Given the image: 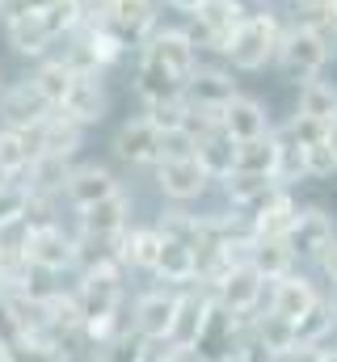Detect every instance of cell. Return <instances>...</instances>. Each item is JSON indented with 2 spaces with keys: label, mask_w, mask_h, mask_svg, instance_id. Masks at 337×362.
Wrapping results in <instances>:
<instances>
[{
  "label": "cell",
  "mask_w": 337,
  "mask_h": 362,
  "mask_svg": "<svg viewBox=\"0 0 337 362\" xmlns=\"http://www.w3.org/2000/svg\"><path fill=\"white\" fill-rule=\"evenodd\" d=\"M76 303H81V333L88 325L101 320H118L122 312V266L101 262V266H81V282H76Z\"/></svg>",
  "instance_id": "6da1fadb"
},
{
  "label": "cell",
  "mask_w": 337,
  "mask_h": 362,
  "mask_svg": "<svg viewBox=\"0 0 337 362\" xmlns=\"http://www.w3.org/2000/svg\"><path fill=\"white\" fill-rule=\"evenodd\" d=\"M278 38H282V30H278V21H274L270 13L241 17V25H236L232 38L224 42V59H228L232 68H241V72H257V68H265V64L274 59Z\"/></svg>",
  "instance_id": "7a4b0ae2"
},
{
  "label": "cell",
  "mask_w": 337,
  "mask_h": 362,
  "mask_svg": "<svg viewBox=\"0 0 337 362\" xmlns=\"http://www.w3.org/2000/svg\"><path fill=\"white\" fill-rule=\"evenodd\" d=\"M181 97H185V105H190V114H194V131H207V127H219L224 105L236 97V81H232V72L207 68V64L198 59V68H194L190 81L181 85Z\"/></svg>",
  "instance_id": "3957f363"
},
{
  "label": "cell",
  "mask_w": 337,
  "mask_h": 362,
  "mask_svg": "<svg viewBox=\"0 0 337 362\" xmlns=\"http://www.w3.org/2000/svg\"><path fill=\"white\" fill-rule=\"evenodd\" d=\"M21 262H25L30 270L55 278V274L81 270V249H76V236H72V232H64L59 223H34V228H30V240H25Z\"/></svg>",
  "instance_id": "277c9868"
},
{
  "label": "cell",
  "mask_w": 337,
  "mask_h": 362,
  "mask_svg": "<svg viewBox=\"0 0 337 362\" xmlns=\"http://www.w3.org/2000/svg\"><path fill=\"white\" fill-rule=\"evenodd\" d=\"M278 68H282V76L287 81H316V72L325 68V59H329V38L321 34V30H304V25H295V30H287L282 38H278Z\"/></svg>",
  "instance_id": "5b68a950"
},
{
  "label": "cell",
  "mask_w": 337,
  "mask_h": 362,
  "mask_svg": "<svg viewBox=\"0 0 337 362\" xmlns=\"http://www.w3.org/2000/svg\"><path fill=\"white\" fill-rule=\"evenodd\" d=\"M131 228V198L118 189L93 206L76 211V245H118V236Z\"/></svg>",
  "instance_id": "8992f818"
},
{
  "label": "cell",
  "mask_w": 337,
  "mask_h": 362,
  "mask_svg": "<svg viewBox=\"0 0 337 362\" xmlns=\"http://www.w3.org/2000/svg\"><path fill=\"white\" fill-rule=\"evenodd\" d=\"M97 25H105L122 47H144L156 30V0H101Z\"/></svg>",
  "instance_id": "52a82bcc"
},
{
  "label": "cell",
  "mask_w": 337,
  "mask_h": 362,
  "mask_svg": "<svg viewBox=\"0 0 337 362\" xmlns=\"http://www.w3.org/2000/svg\"><path fill=\"white\" fill-rule=\"evenodd\" d=\"M261 291H265V278L253 262H236L211 282V299L219 308H228L232 316H249L257 308V299H261Z\"/></svg>",
  "instance_id": "ba28073f"
},
{
  "label": "cell",
  "mask_w": 337,
  "mask_h": 362,
  "mask_svg": "<svg viewBox=\"0 0 337 362\" xmlns=\"http://www.w3.org/2000/svg\"><path fill=\"white\" fill-rule=\"evenodd\" d=\"M55 110L88 131V127H97V122L110 114V89H105V81H101L97 72H76L72 85H68V93H64V101H59Z\"/></svg>",
  "instance_id": "9c48e42d"
},
{
  "label": "cell",
  "mask_w": 337,
  "mask_h": 362,
  "mask_svg": "<svg viewBox=\"0 0 337 362\" xmlns=\"http://www.w3.org/2000/svg\"><path fill=\"white\" fill-rule=\"evenodd\" d=\"M118 189H122V181L114 177V169H105V165H97V160H84V165H72V169H68L59 198H64L72 211H84V206H93V202L118 194Z\"/></svg>",
  "instance_id": "30bf717a"
},
{
  "label": "cell",
  "mask_w": 337,
  "mask_h": 362,
  "mask_svg": "<svg viewBox=\"0 0 337 362\" xmlns=\"http://www.w3.org/2000/svg\"><path fill=\"white\" fill-rule=\"evenodd\" d=\"M114 156L122 160V165H135V169H156V160H161V131L148 122V118H127L118 131H114Z\"/></svg>",
  "instance_id": "8fae6325"
},
{
  "label": "cell",
  "mask_w": 337,
  "mask_h": 362,
  "mask_svg": "<svg viewBox=\"0 0 337 362\" xmlns=\"http://www.w3.org/2000/svg\"><path fill=\"white\" fill-rule=\"evenodd\" d=\"M47 114H51V101L34 89L30 76H25V81H13V85L0 89V127H17V131H25V127H38Z\"/></svg>",
  "instance_id": "7c38bea8"
},
{
  "label": "cell",
  "mask_w": 337,
  "mask_h": 362,
  "mask_svg": "<svg viewBox=\"0 0 337 362\" xmlns=\"http://www.w3.org/2000/svg\"><path fill=\"white\" fill-rule=\"evenodd\" d=\"M144 51H148V55H156V59L165 64L181 85H185V81H190V72L198 68V42L190 38V30H173V25L152 30V38L144 42Z\"/></svg>",
  "instance_id": "4fadbf2b"
},
{
  "label": "cell",
  "mask_w": 337,
  "mask_h": 362,
  "mask_svg": "<svg viewBox=\"0 0 337 362\" xmlns=\"http://www.w3.org/2000/svg\"><path fill=\"white\" fill-rule=\"evenodd\" d=\"M333 215H325L321 206H308V211H295L282 245L291 249V257H321V249L333 240Z\"/></svg>",
  "instance_id": "5bb4252c"
},
{
  "label": "cell",
  "mask_w": 337,
  "mask_h": 362,
  "mask_svg": "<svg viewBox=\"0 0 337 362\" xmlns=\"http://www.w3.org/2000/svg\"><path fill=\"white\" fill-rule=\"evenodd\" d=\"M207 169L194 160V156H185V160H156V185H161V194H165L168 202H194V198H202L207 194Z\"/></svg>",
  "instance_id": "9a60e30c"
},
{
  "label": "cell",
  "mask_w": 337,
  "mask_h": 362,
  "mask_svg": "<svg viewBox=\"0 0 337 362\" xmlns=\"http://www.w3.org/2000/svg\"><path fill=\"white\" fill-rule=\"evenodd\" d=\"M211 295L207 291H185L181 286V295H177V308H173V325H168V346L173 350H194V341H198V329H202V320H207V312H211Z\"/></svg>",
  "instance_id": "2e32d148"
},
{
  "label": "cell",
  "mask_w": 337,
  "mask_h": 362,
  "mask_svg": "<svg viewBox=\"0 0 337 362\" xmlns=\"http://www.w3.org/2000/svg\"><path fill=\"white\" fill-rule=\"evenodd\" d=\"M173 308H177L173 291H144L131 312V333H139L144 341H165L168 325H173Z\"/></svg>",
  "instance_id": "e0dca14e"
},
{
  "label": "cell",
  "mask_w": 337,
  "mask_h": 362,
  "mask_svg": "<svg viewBox=\"0 0 337 362\" xmlns=\"http://www.w3.org/2000/svg\"><path fill=\"white\" fill-rule=\"evenodd\" d=\"M34 131H38V127H25V131L0 127V181H17V185H21L30 160L38 156V135H34Z\"/></svg>",
  "instance_id": "ac0fdd59"
},
{
  "label": "cell",
  "mask_w": 337,
  "mask_h": 362,
  "mask_svg": "<svg viewBox=\"0 0 337 362\" xmlns=\"http://www.w3.org/2000/svg\"><path fill=\"white\" fill-rule=\"evenodd\" d=\"M194 21H198V34H190V38H194V42L202 38V47L224 51V42H228L232 30L241 25V13H236L232 0H202V4L194 8Z\"/></svg>",
  "instance_id": "d6986e66"
},
{
  "label": "cell",
  "mask_w": 337,
  "mask_h": 362,
  "mask_svg": "<svg viewBox=\"0 0 337 362\" xmlns=\"http://www.w3.org/2000/svg\"><path fill=\"white\" fill-rule=\"evenodd\" d=\"M152 274H156L161 282H173V286H190V282L198 278V249L161 232V253H156Z\"/></svg>",
  "instance_id": "ffe728a7"
},
{
  "label": "cell",
  "mask_w": 337,
  "mask_h": 362,
  "mask_svg": "<svg viewBox=\"0 0 337 362\" xmlns=\"http://www.w3.org/2000/svg\"><path fill=\"white\" fill-rule=\"evenodd\" d=\"M38 156H59V160H72L84 144V127H76L72 118H64L59 110H51L42 122H38Z\"/></svg>",
  "instance_id": "44dd1931"
},
{
  "label": "cell",
  "mask_w": 337,
  "mask_h": 362,
  "mask_svg": "<svg viewBox=\"0 0 337 362\" xmlns=\"http://www.w3.org/2000/svg\"><path fill=\"white\" fill-rule=\"evenodd\" d=\"M4 25V42L21 55V59H47L51 55V47H55V38L42 30V21H38V13H30V17H4L0 21Z\"/></svg>",
  "instance_id": "7402d4cb"
},
{
  "label": "cell",
  "mask_w": 337,
  "mask_h": 362,
  "mask_svg": "<svg viewBox=\"0 0 337 362\" xmlns=\"http://www.w3.org/2000/svg\"><path fill=\"white\" fill-rule=\"evenodd\" d=\"M295 202H291V194L287 189H274L261 206H253V219H249V232L253 240H282L287 236V228H291V219H295Z\"/></svg>",
  "instance_id": "603a6c76"
},
{
  "label": "cell",
  "mask_w": 337,
  "mask_h": 362,
  "mask_svg": "<svg viewBox=\"0 0 337 362\" xmlns=\"http://www.w3.org/2000/svg\"><path fill=\"white\" fill-rule=\"evenodd\" d=\"M274 282V291H270V312L274 316H282V320H299L321 295L312 291V282L308 278H299V274H282V278H270Z\"/></svg>",
  "instance_id": "cb8c5ba5"
},
{
  "label": "cell",
  "mask_w": 337,
  "mask_h": 362,
  "mask_svg": "<svg viewBox=\"0 0 337 362\" xmlns=\"http://www.w3.org/2000/svg\"><path fill=\"white\" fill-rule=\"evenodd\" d=\"M219 131H224L232 144H245V139L265 135V110H261V101L236 93V97L224 105V114H219Z\"/></svg>",
  "instance_id": "d4e9b609"
},
{
  "label": "cell",
  "mask_w": 337,
  "mask_h": 362,
  "mask_svg": "<svg viewBox=\"0 0 337 362\" xmlns=\"http://www.w3.org/2000/svg\"><path fill=\"white\" fill-rule=\"evenodd\" d=\"M278 165H282V139L274 135H257L236 144V169L232 173H257V177H278ZM282 185V181H278Z\"/></svg>",
  "instance_id": "484cf974"
},
{
  "label": "cell",
  "mask_w": 337,
  "mask_h": 362,
  "mask_svg": "<svg viewBox=\"0 0 337 362\" xmlns=\"http://www.w3.org/2000/svg\"><path fill=\"white\" fill-rule=\"evenodd\" d=\"M194 160L207 169L211 181H224V177H232V169H236V144H232L219 127H207V131H198V152H194Z\"/></svg>",
  "instance_id": "4316f807"
},
{
  "label": "cell",
  "mask_w": 337,
  "mask_h": 362,
  "mask_svg": "<svg viewBox=\"0 0 337 362\" xmlns=\"http://www.w3.org/2000/svg\"><path fill=\"white\" fill-rule=\"evenodd\" d=\"M156 253H161V228H127L118 236V266L127 270H148L156 266Z\"/></svg>",
  "instance_id": "83f0119b"
},
{
  "label": "cell",
  "mask_w": 337,
  "mask_h": 362,
  "mask_svg": "<svg viewBox=\"0 0 337 362\" xmlns=\"http://www.w3.org/2000/svg\"><path fill=\"white\" fill-rule=\"evenodd\" d=\"M4 362H72V350L55 337H8L0 346Z\"/></svg>",
  "instance_id": "f1b7e54d"
},
{
  "label": "cell",
  "mask_w": 337,
  "mask_h": 362,
  "mask_svg": "<svg viewBox=\"0 0 337 362\" xmlns=\"http://www.w3.org/2000/svg\"><path fill=\"white\" fill-rule=\"evenodd\" d=\"M274 189H282L278 177H257V173H232V177H224V194H228V202H232L236 211L261 206Z\"/></svg>",
  "instance_id": "f546056e"
},
{
  "label": "cell",
  "mask_w": 337,
  "mask_h": 362,
  "mask_svg": "<svg viewBox=\"0 0 337 362\" xmlns=\"http://www.w3.org/2000/svg\"><path fill=\"white\" fill-rule=\"evenodd\" d=\"M72 68L59 59V55H47V59H38V68L30 72V81H34V89L42 93L47 101H51V110L64 101V93H68V85H72Z\"/></svg>",
  "instance_id": "4dcf8cb0"
},
{
  "label": "cell",
  "mask_w": 337,
  "mask_h": 362,
  "mask_svg": "<svg viewBox=\"0 0 337 362\" xmlns=\"http://www.w3.org/2000/svg\"><path fill=\"white\" fill-rule=\"evenodd\" d=\"M299 114L304 118H316V122H337V89L325 81H304L299 89Z\"/></svg>",
  "instance_id": "1f68e13d"
},
{
  "label": "cell",
  "mask_w": 337,
  "mask_h": 362,
  "mask_svg": "<svg viewBox=\"0 0 337 362\" xmlns=\"http://www.w3.org/2000/svg\"><path fill=\"white\" fill-rule=\"evenodd\" d=\"M253 337H257L274 358H282V354L295 346L291 320H282V316H274V312H265V316H257V320H253Z\"/></svg>",
  "instance_id": "d6a6232c"
},
{
  "label": "cell",
  "mask_w": 337,
  "mask_h": 362,
  "mask_svg": "<svg viewBox=\"0 0 337 362\" xmlns=\"http://www.w3.org/2000/svg\"><path fill=\"white\" fill-rule=\"evenodd\" d=\"M144 354H148V341L139 333H131V329H122L118 337L93 346V362H144Z\"/></svg>",
  "instance_id": "836d02e7"
},
{
  "label": "cell",
  "mask_w": 337,
  "mask_h": 362,
  "mask_svg": "<svg viewBox=\"0 0 337 362\" xmlns=\"http://www.w3.org/2000/svg\"><path fill=\"white\" fill-rule=\"evenodd\" d=\"M144 118L156 127V131H177V127H194V114L185 105V97H165V101H148L144 105Z\"/></svg>",
  "instance_id": "e575fe53"
},
{
  "label": "cell",
  "mask_w": 337,
  "mask_h": 362,
  "mask_svg": "<svg viewBox=\"0 0 337 362\" xmlns=\"http://www.w3.org/2000/svg\"><path fill=\"white\" fill-rule=\"evenodd\" d=\"M249 262L261 270V278L270 282V278H282V274H291V249L282 245V240H253V253Z\"/></svg>",
  "instance_id": "d590c367"
},
{
  "label": "cell",
  "mask_w": 337,
  "mask_h": 362,
  "mask_svg": "<svg viewBox=\"0 0 337 362\" xmlns=\"http://www.w3.org/2000/svg\"><path fill=\"white\" fill-rule=\"evenodd\" d=\"M333 316H337V312H333V303L316 299V303H312V308H308V312H304V316H299L295 325H291L295 341H321V337H325V333L333 329Z\"/></svg>",
  "instance_id": "8d00e7d4"
},
{
  "label": "cell",
  "mask_w": 337,
  "mask_h": 362,
  "mask_svg": "<svg viewBox=\"0 0 337 362\" xmlns=\"http://www.w3.org/2000/svg\"><path fill=\"white\" fill-rule=\"evenodd\" d=\"M299 165H304V173H308V177H333V173H337V160H333L329 139L304 144V148H299Z\"/></svg>",
  "instance_id": "74e56055"
},
{
  "label": "cell",
  "mask_w": 337,
  "mask_h": 362,
  "mask_svg": "<svg viewBox=\"0 0 337 362\" xmlns=\"http://www.w3.org/2000/svg\"><path fill=\"white\" fill-rule=\"evenodd\" d=\"M198 152V131L194 127H177V131H161V160H185Z\"/></svg>",
  "instance_id": "f35d334b"
},
{
  "label": "cell",
  "mask_w": 337,
  "mask_h": 362,
  "mask_svg": "<svg viewBox=\"0 0 337 362\" xmlns=\"http://www.w3.org/2000/svg\"><path fill=\"white\" fill-rule=\"evenodd\" d=\"M325 122H316V118H304V114H295L291 122H287V135L295 139L291 148H304V144H316V139H325Z\"/></svg>",
  "instance_id": "ab89813d"
},
{
  "label": "cell",
  "mask_w": 337,
  "mask_h": 362,
  "mask_svg": "<svg viewBox=\"0 0 337 362\" xmlns=\"http://www.w3.org/2000/svg\"><path fill=\"white\" fill-rule=\"evenodd\" d=\"M25 211V189L17 181H0V223Z\"/></svg>",
  "instance_id": "60d3db41"
},
{
  "label": "cell",
  "mask_w": 337,
  "mask_h": 362,
  "mask_svg": "<svg viewBox=\"0 0 337 362\" xmlns=\"http://www.w3.org/2000/svg\"><path fill=\"white\" fill-rule=\"evenodd\" d=\"M55 0H0V21L4 17H30V13H42L51 8Z\"/></svg>",
  "instance_id": "b9f144b4"
},
{
  "label": "cell",
  "mask_w": 337,
  "mask_h": 362,
  "mask_svg": "<svg viewBox=\"0 0 337 362\" xmlns=\"http://www.w3.org/2000/svg\"><path fill=\"white\" fill-rule=\"evenodd\" d=\"M321 358H325V346L321 341H295L278 362H321Z\"/></svg>",
  "instance_id": "7bdbcfd3"
},
{
  "label": "cell",
  "mask_w": 337,
  "mask_h": 362,
  "mask_svg": "<svg viewBox=\"0 0 337 362\" xmlns=\"http://www.w3.org/2000/svg\"><path fill=\"white\" fill-rule=\"evenodd\" d=\"M316 262H321V270H325V274L337 282V236L325 245V249H321V257H316Z\"/></svg>",
  "instance_id": "ee69618b"
},
{
  "label": "cell",
  "mask_w": 337,
  "mask_h": 362,
  "mask_svg": "<svg viewBox=\"0 0 337 362\" xmlns=\"http://www.w3.org/2000/svg\"><path fill=\"white\" fill-rule=\"evenodd\" d=\"M236 4V13L241 17H253V13H261V0H232Z\"/></svg>",
  "instance_id": "f6af8a7d"
},
{
  "label": "cell",
  "mask_w": 337,
  "mask_h": 362,
  "mask_svg": "<svg viewBox=\"0 0 337 362\" xmlns=\"http://www.w3.org/2000/svg\"><path fill=\"white\" fill-rule=\"evenodd\" d=\"M165 4H168V8H177V13H194L202 0H165Z\"/></svg>",
  "instance_id": "bcb514c9"
},
{
  "label": "cell",
  "mask_w": 337,
  "mask_h": 362,
  "mask_svg": "<svg viewBox=\"0 0 337 362\" xmlns=\"http://www.w3.org/2000/svg\"><path fill=\"white\" fill-rule=\"evenodd\" d=\"M325 139H329V148H333V160H337V122H329V131H325Z\"/></svg>",
  "instance_id": "7dc6e473"
},
{
  "label": "cell",
  "mask_w": 337,
  "mask_h": 362,
  "mask_svg": "<svg viewBox=\"0 0 337 362\" xmlns=\"http://www.w3.org/2000/svg\"><path fill=\"white\" fill-rule=\"evenodd\" d=\"M325 13H329V25L337 30V0H325Z\"/></svg>",
  "instance_id": "c3c4849f"
},
{
  "label": "cell",
  "mask_w": 337,
  "mask_h": 362,
  "mask_svg": "<svg viewBox=\"0 0 337 362\" xmlns=\"http://www.w3.org/2000/svg\"><path fill=\"white\" fill-rule=\"evenodd\" d=\"M321 362H337V354H333V350H325V358H321Z\"/></svg>",
  "instance_id": "681fc988"
},
{
  "label": "cell",
  "mask_w": 337,
  "mask_h": 362,
  "mask_svg": "<svg viewBox=\"0 0 337 362\" xmlns=\"http://www.w3.org/2000/svg\"><path fill=\"white\" fill-rule=\"evenodd\" d=\"M4 266H8V257H4V253H0V274H4ZM0 286H4V282H0Z\"/></svg>",
  "instance_id": "f907efd6"
},
{
  "label": "cell",
  "mask_w": 337,
  "mask_h": 362,
  "mask_svg": "<svg viewBox=\"0 0 337 362\" xmlns=\"http://www.w3.org/2000/svg\"><path fill=\"white\" fill-rule=\"evenodd\" d=\"M0 89H4V72H0Z\"/></svg>",
  "instance_id": "816d5d0a"
}]
</instances>
